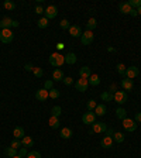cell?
<instances>
[{
    "label": "cell",
    "instance_id": "obj_18",
    "mask_svg": "<svg viewBox=\"0 0 141 158\" xmlns=\"http://www.w3.org/2000/svg\"><path fill=\"white\" fill-rule=\"evenodd\" d=\"M90 75H92V71H90L89 66H82L79 69V76L83 79H89Z\"/></svg>",
    "mask_w": 141,
    "mask_h": 158
},
{
    "label": "cell",
    "instance_id": "obj_21",
    "mask_svg": "<svg viewBox=\"0 0 141 158\" xmlns=\"http://www.w3.org/2000/svg\"><path fill=\"white\" fill-rule=\"evenodd\" d=\"M118 10H120V13L122 14H130L133 9L130 7L128 2H126V3H120V5H118Z\"/></svg>",
    "mask_w": 141,
    "mask_h": 158
},
{
    "label": "cell",
    "instance_id": "obj_49",
    "mask_svg": "<svg viewBox=\"0 0 141 158\" xmlns=\"http://www.w3.org/2000/svg\"><path fill=\"white\" fill-rule=\"evenodd\" d=\"M114 89H117V86H116V85H112V86H110V90H109V92H110V93H112V92L116 93V90H114Z\"/></svg>",
    "mask_w": 141,
    "mask_h": 158
},
{
    "label": "cell",
    "instance_id": "obj_36",
    "mask_svg": "<svg viewBox=\"0 0 141 158\" xmlns=\"http://www.w3.org/2000/svg\"><path fill=\"white\" fill-rule=\"evenodd\" d=\"M59 96H61V92H59L58 89H54V88H52L51 90H50V98H51V99H58Z\"/></svg>",
    "mask_w": 141,
    "mask_h": 158
},
{
    "label": "cell",
    "instance_id": "obj_7",
    "mask_svg": "<svg viewBox=\"0 0 141 158\" xmlns=\"http://www.w3.org/2000/svg\"><path fill=\"white\" fill-rule=\"evenodd\" d=\"M113 100H116V103H118V105H124L127 102V92L117 90V92L113 95Z\"/></svg>",
    "mask_w": 141,
    "mask_h": 158
},
{
    "label": "cell",
    "instance_id": "obj_28",
    "mask_svg": "<svg viewBox=\"0 0 141 158\" xmlns=\"http://www.w3.org/2000/svg\"><path fill=\"white\" fill-rule=\"evenodd\" d=\"M96 26H98V21H96V19H89V21L86 23V30H88V31H92V30H94V28H96Z\"/></svg>",
    "mask_w": 141,
    "mask_h": 158
},
{
    "label": "cell",
    "instance_id": "obj_9",
    "mask_svg": "<svg viewBox=\"0 0 141 158\" xmlns=\"http://www.w3.org/2000/svg\"><path fill=\"white\" fill-rule=\"evenodd\" d=\"M35 98H37L38 102H45L48 98H50V90L47 89H38L37 92H35Z\"/></svg>",
    "mask_w": 141,
    "mask_h": 158
},
{
    "label": "cell",
    "instance_id": "obj_42",
    "mask_svg": "<svg viewBox=\"0 0 141 158\" xmlns=\"http://www.w3.org/2000/svg\"><path fill=\"white\" fill-rule=\"evenodd\" d=\"M27 154H28L27 148H26V147H21V148L19 150V154H17V155H20L21 158H24V157H27Z\"/></svg>",
    "mask_w": 141,
    "mask_h": 158
},
{
    "label": "cell",
    "instance_id": "obj_25",
    "mask_svg": "<svg viewBox=\"0 0 141 158\" xmlns=\"http://www.w3.org/2000/svg\"><path fill=\"white\" fill-rule=\"evenodd\" d=\"M88 81H89V85H92V86H98V85L100 84V78H99V75H96V74L90 75V78L88 79Z\"/></svg>",
    "mask_w": 141,
    "mask_h": 158
},
{
    "label": "cell",
    "instance_id": "obj_44",
    "mask_svg": "<svg viewBox=\"0 0 141 158\" xmlns=\"http://www.w3.org/2000/svg\"><path fill=\"white\" fill-rule=\"evenodd\" d=\"M62 82H64V85H66V86H70V85L74 84V79L70 78V76H68V78H64Z\"/></svg>",
    "mask_w": 141,
    "mask_h": 158
},
{
    "label": "cell",
    "instance_id": "obj_43",
    "mask_svg": "<svg viewBox=\"0 0 141 158\" xmlns=\"http://www.w3.org/2000/svg\"><path fill=\"white\" fill-rule=\"evenodd\" d=\"M52 85H54V81H45V84H44V89H47V90H51V89H52Z\"/></svg>",
    "mask_w": 141,
    "mask_h": 158
},
{
    "label": "cell",
    "instance_id": "obj_35",
    "mask_svg": "<svg viewBox=\"0 0 141 158\" xmlns=\"http://www.w3.org/2000/svg\"><path fill=\"white\" fill-rule=\"evenodd\" d=\"M116 68H117V72L120 75H122V76H126V65H124V64H122V62H120V64H117V65H116Z\"/></svg>",
    "mask_w": 141,
    "mask_h": 158
},
{
    "label": "cell",
    "instance_id": "obj_54",
    "mask_svg": "<svg viewBox=\"0 0 141 158\" xmlns=\"http://www.w3.org/2000/svg\"><path fill=\"white\" fill-rule=\"evenodd\" d=\"M0 31H2V30H0Z\"/></svg>",
    "mask_w": 141,
    "mask_h": 158
},
{
    "label": "cell",
    "instance_id": "obj_22",
    "mask_svg": "<svg viewBox=\"0 0 141 158\" xmlns=\"http://www.w3.org/2000/svg\"><path fill=\"white\" fill-rule=\"evenodd\" d=\"M59 135H61L64 140H69L72 135H74V133H72V130H70L69 127H64V129H61V133H59Z\"/></svg>",
    "mask_w": 141,
    "mask_h": 158
},
{
    "label": "cell",
    "instance_id": "obj_40",
    "mask_svg": "<svg viewBox=\"0 0 141 158\" xmlns=\"http://www.w3.org/2000/svg\"><path fill=\"white\" fill-rule=\"evenodd\" d=\"M59 27H61L62 30H69L70 24H69V21H68L66 19H64V20H61V23H59Z\"/></svg>",
    "mask_w": 141,
    "mask_h": 158
},
{
    "label": "cell",
    "instance_id": "obj_31",
    "mask_svg": "<svg viewBox=\"0 0 141 158\" xmlns=\"http://www.w3.org/2000/svg\"><path fill=\"white\" fill-rule=\"evenodd\" d=\"M48 24H50V23H48V19H47V17H41V19L37 21V26H38L40 28H47Z\"/></svg>",
    "mask_w": 141,
    "mask_h": 158
},
{
    "label": "cell",
    "instance_id": "obj_46",
    "mask_svg": "<svg viewBox=\"0 0 141 158\" xmlns=\"http://www.w3.org/2000/svg\"><path fill=\"white\" fill-rule=\"evenodd\" d=\"M134 121H136V123H141V112L136 113V116H134Z\"/></svg>",
    "mask_w": 141,
    "mask_h": 158
},
{
    "label": "cell",
    "instance_id": "obj_34",
    "mask_svg": "<svg viewBox=\"0 0 141 158\" xmlns=\"http://www.w3.org/2000/svg\"><path fill=\"white\" fill-rule=\"evenodd\" d=\"M61 113H62L61 106H54V107H52V110H51V116L59 117V116H61Z\"/></svg>",
    "mask_w": 141,
    "mask_h": 158
},
{
    "label": "cell",
    "instance_id": "obj_3",
    "mask_svg": "<svg viewBox=\"0 0 141 158\" xmlns=\"http://www.w3.org/2000/svg\"><path fill=\"white\" fill-rule=\"evenodd\" d=\"M93 38H94V34L93 31H85L82 33V37H80V41H82V45H90L93 42Z\"/></svg>",
    "mask_w": 141,
    "mask_h": 158
},
{
    "label": "cell",
    "instance_id": "obj_1",
    "mask_svg": "<svg viewBox=\"0 0 141 158\" xmlns=\"http://www.w3.org/2000/svg\"><path fill=\"white\" fill-rule=\"evenodd\" d=\"M50 64L55 68H61L64 64H65V56L59 54V52H54L50 55Z\"/></svg>",
    "mask_w": 141,
    "mask_h": 158
},
{
    "label": "cell",
    "instance_id": "obj_27",
    "mask_svg": "<svg viewBox=\"0 0 141 158\" xmlns=\"http://www.w3.org/2000/svg\"><path fill=\"white\" fill-rule=\"evenodd\" d=\"M116 116H117L120 120H124V119L127 117L126 109H123V107H118V109H116Z\"/></svg>",
    "mask_w": 141,
    "mask_h": 158
},
{
    "label": "cell",
    "instance_id": "obj_33",
    "mask_svg": "<svg viewBox=\"0 0 141 158\" xmlns=\"http://www.w3.org/2000/svg\"><path fill=\"white\" fill-rule=\"evenodd\" d=\"M3 7H4L6 10H14L16 9V5H14V2H11V0H6L4 3H3Z\"/></svg>",
    "mask_w": 141,
    "mask_h": 158
},
{
    "label": "cell",
    "instance_id": "obj_39",
    "mask_svg": "<svg viewBox=\"0 0 141 158\" xmlns=\"http://www.w3.org/2000/svg\"><path fill=\"white\" fill-rule=\"evenodd\" d=\"M128 5H130V7H131V9H136L137 10L141 6V0H130V2H128Z\"/></svg>",
    "mask_w": 141,
    "mask_h": 158
},
{
    "label": "cell",
    "instance_id": "obj_16",
    "mask_svg": "<svg viewBox=\"0 0 141 158\" xmlns=\"http://www.w3.org/2000/svg\"><path fill=\"white\" fill-rule=\"evenodd\" d=\"M13 135H14V138L21 140V138L24 137V135H26V131H24V129L21 127V126H17V127H14Z\"/></svg>",
    "mask_w": 141,
    "mask_h": 158
},
{
    "label": "cell",
    "instance_id": "obj_14",
    "mask_svg": "<svg viewBox=\"0 0 141 158\" xmlns=\"http://www.w3.org/2000/svg\"><path fill=\"white\" fill-rule=\"evenodd\" d=\"M69 34L72 35V37H82V28L79 27V26H76V24H74V26H70L69 27Z\"/></svg>",
    "mask_w": 141,
    "mask_h": 158
},
{
    "label": "cell",
    "instance_id": "obj_20",
    "mask_svg": "<svg viewBox=\"0 0 141 158\" xmlns=\"http://www.w3.org/2000/svg\"><path fill=\"white\" fill-rule=\"evenodd\" d=\"M21 144H23V147H34V140L31 135H24L23 138H21Z\"/></svg>",
    "mask_w": 141,
    "mask_h": 158
},
{
    "label": "cell",
    "instance_id": "obj_13",
    "mask_svg": "<svg viewBox=\"0 0 141 158\" xmlns=\"http://www.w3.org/2000/svg\"><path fill=\"white\" fill-rule=\"evenodd\" d=\"M113 144H114V141H113V138L110 135H104L103 138H102V141H100V145L103 148H112Z\"/></svg>",
    "mask_w": 141,
    "mask_h": 158
},
{
    "label": "cell",
    "instance_id": "obj_12",
    "mask_svg": "<svg viewBox=\"0 0 141 158\" xmlns=\"http://www.w3.org/2000/svg\"><path fill=\"white\" fill-rule=\"evenodd\" d=\"M13 23H14L13 19H10V17H3V19L0 20V28H2V30H6V28L13 27Z\"/></svg>",
    "mask_w": 141,
    "mask_h": 158
},
{
    "label": "cell",
    "instance_id": "obj_45",
    "mask_svg": "<svg viewBox=\"0 0 141 158\" xmlns=\"http://www.w3.org/2000/svg\"><path fill=\"white\" fill-rule=\"evenodd\" d=\"M24 69L27 71V72H33L34 65H33V64H26V65H24Z\"/></svg>",
    "mask_w": 141,
    "mask_h": 158
},
{
    "label": "cell",
    "instance_id": "obj_48",
    "mask_svg": "<svg viewBox=\"0 0 141 158\" xmlns=\"http://www.w3.org/2000/svg\"><path fill=\"white\" fill-rule=\"evenodd\" d=\"M130 16H133V17H136V16H138V13H137V10H136V9H133V10H131V13H130Z\"/></svg>",
    "mask_w": 141,
    "mask_h": 158
},
{
    "label": "cell",
    "instance_id": "obj_15",
    "mask_svg": "<svg viewBox=\"0 0 141 158\" xmlns=\"http://www.w3.org/2000/svg\"><path fill=\"white\" fill-rule=\"evenodd\" d=\"M122 88L124 89V90H127V92L133 90V88H134V82H133V79L124 78V79L122 81Z\"/></svg>",
    "mask_w": 141,
    "mask_h": 158
},
{
    "label": "cell",
    "instance_id": "obj_5",
    "mask_svg": "<svg viewBox=\"0 0 141 158\" xmlns=\"http://www.w3.org/2000/svg\"><path fill=\"white\" fill-rule=\"evenodd\" d=\"M88 86H89V81H88V79L80 78L75 82V89L78 92H82V93L86 92V90H88Z\"/></svg>",
    "mask_w": 141,
    "mask_h": 158
},
{
    "label": "cell",
    "instance_id": "obj_50",
    "mask_svg": "<svg viewBox=\"0 0 141 158\" xmlns=\"http://www.w3.org/2000/svg\"><path fill=\"white\" fill-rule=\"evenodd\" d=\"M56 48H58V50H62V48H64V44H62V42H58V44H56Z\"/></svg>",
    "mask_w": 141,
    "mask_h": 158
},
{
    "label": "cell",
    "instance_id": "obj_2",
    "mask_svg": "<svg viewBox=\"0 0 141 158\" xmlns=\"http://www.w3.org/2000/svg\"><path fill=\"white\" fill-rule=\"evenodd\" d=\"M13 40H14V34L10 28H6V30L0 31V41L3 42V44H10Z\"/></svg>",
    "mask_w": 141,
    "mask_h": 158
},
{
    "label": "cell",
    "instance_id": "obj_29",
    "mask_svg": "<svg viewBox=\"0 0 141 158\" xmlns=\"http://www.w3.org/2000/svg\"><path fill=\"white\" fill-rule=\"evenodd\" d=\"M4 154L6 155H7V157L9 158H13V157H16V155H17V150L16 148H13V147H7V148L4 150Z\"/></svg>",
    "mask_w": 141,
    "mask_h": 158
},
{
    "label": "cell",
    "instance_id": "obj_6",
    "mask_svg": "<svg viewBox=\"0 0 141 158\" xmlns=\"http://www.w3.org/2000/svg\"><path fill=\"white\" fill-rule=\"evenodd\" d=\"M123 127H124V130H126V131H130V133H133V131L137 130V123L134 120H131V119L126 117V119L123 120Z\"/></svg>",
    "mask_w": 141,
    "mask_h": 158
},
{
    "label": "cell",
    "instance_id": "obj_23",
    "mask_svg": "<svg viewBox=\"0 0 141 158\" xmlns=\"http://www.w3.org/2000/svg\"><path fill=\"white\" fill-rule=\"evenodd\" d=\"M65 56V64H68V65H74L76 62V55L74 54V52H68Z\"/></svg>",
    "mask_w": 141,
    "mask_h": 158
},
{
    "label": "cell",
    "instance_id": "obj_10",
    "mask_svg": "<svg viewBox=\"0 0 141 158\" xmlns=\"http://www.w3.org/2000/svg\"><path fill=\"white\" fill-rule=\"evenodd\" d=\"M138 74H140V69L137 68V66H128L126 69V76L124 78H128V79H134L138 76Z\"/></svg>",
    "mask_w": 141,
    "mask_h": 158
},
{
    "label": "cell",
    "instance_id": "obj_17",
    "mask_svg": "<svg viewBox=\"0 0 141 158\" xmlns=\"http://www.w3.org/2000/svg\"><path fill=\"white\" fill-rule=\"evenodd\" d=\"M64 72H62L59 68H56L54 72H52V79H54V82H62L64 81Z\"/></svg>",
    "mask_w": 141,
    "mask_h": 158
},
{
    "label": "cell",
    "instance_id": "obj_32",
    "mask_svg": "<svg viewBox=\"0 0 141 158\" xmlns=\"http://www.w3.org/2000/svg\"><path fill=\"white\" fill-rule=\"evenodd\" d=\"M100 99L103 100V102H112L113 100V95L110 92H103L100 95Z\"/></svg>",
    "mask_w": 141,
    "mask_h": 158
},
{
    "label": "cell",
    "instance_id": "obj_4",
    "mask_svg": "<svg viewBox=\"0 0 141 158\" xmlns=\"http://www.w3.org/2000/svg\"><path fill=\"white\" fill-rule=\"evenodd\" d=\"M106 130H107V126L103 121H94L92 124V131L96 134H103V133H106Z\"/></svg>",
    "mask_w": 141,
    "mask_h": 158
},
{
    "label": "cell",
    "instance_id": "obj_24",
    "mask_svg": "<svg viewBox=\"0 0 141 158\" xmlns=\"http://www.w3.org/2000/svg\"><path fill=\"white\" fill-rule=\"evenodd\" d=\"M106 112H107V109H106V106H104V103H102V105H98V106H96V109H94V114H96V116H104V114H106Z\"/></svg>",
    "mask_w": 141,
    "mask_h": 158
},
{
    "label": "cell",
    "instance_id": "obj_30",
    "mask_svg": "<svg viewBox=\"0 0 141 158\" xmlns=\"http://www.w3.org/2000/svg\"><path fill=\"white\" fill-rule=\"evenodd\" d=\"M96 106H98V103H96V100H94V99H90V100H88V103H86L88 112H93L94 109H96Z\"/></svg>",
    "mask_w": 141,
    "mask_h": 158
},
{
    "label": "cell",
    "instance_id": "obj_19",
    "mask_svg": "<svg viewBox=\"0 0 141 158\" xmlns=\"http://www.w3.org/2000/svg\"><path fill=\"white\" fill-rule=\"evenodd\" d=\"M48 124H50V127L54 129V130H55V129H59V124H61V123H59V117L51 116L48 119Z\"/></svg>",
    "mask_w": 141,
    "mask_h": 158
},
{
    "label": "cell",
    "instance_id": "obj_53",
    "mask_svg": "<svg viewBox=\"0 0 141 158\" xmlns=\"http://www.w3.org/2000/svg\"><path fill=\"white\" fill-rule=\"evenodd\" d=\"M13 158H21V157H20V155H16V157H13Z\"/></svg>",
    "mask_w": 141,
    "mask_h": 158
},
{
    "label": "cell",
    "instance_id": "obj_8",
    "mask_svg": "<svg viewBox=\"0 0 141 158\" xmlns=\"http://www.w3.org/2000/svg\"><path fill=\"white\" fill-rule=\"evenodd\" d=\"M44 13H45V17H47L48 20L55 19V17H56V14H58V7H56V6H54V5L48 6L47 9L44 10Z\"/></svg>",
    "mask_w": 141,
    "mask_h": 158
},
{
    "label": "cell",
    "instance_id": "obj_11",
    "mask_svg": "<svg viewBox=\"0 0 141 158\" xmlns=\"http://www.w3.org/2000/svg\"><path fill=\"white\" fill-rule=\"evenodd\" d=\"M82 121H83L85 124H93L94 121H96V114H94V112L85 113L83 116H82Z\"/></svg>",
    "mask_w": 141,
    "mask_h": 158
},
{
    "label": "cell",
    "instance_id": "obj_51",
    "mask_svg": "<svg viewBox=\"0 0 141 158\" xmlns=\"http://www.w3.org/2000/svg\"><path fill=\"white\" fill-rule=\"evenodd\" d=\"M113 133H114L113 130H106V134H107V135H110V137L113 135Z\"/></svg>",
    "mask_w": 141,
    "mask_h": 158
},
{
    "label": "cell",
    "instance_id": "obj_47",
    "mask_svg": "<svg viewBox=\"0 0 141 158\" xmlns=\"http://www.w3.org/2000/svg\"><path fill=\"white\" fill-rule=\"evenodd\" d=\"M44 10H45V9H42L40 5L35 6V13H37V14H42V13H44Z\"/></svg>",
    "mask_w": 141,
    "mask_h": 158
},
{
    "label": "cell",
    "instance_id": "obj_38",
    "mask_svg": "<svg viewBox=\"0 0 141 158\" xmlns=\"http://www.w3.org/2000/svg\"><path fill=\"white\" fill-rule=\"evenodd\" d=\"M33 74L37 76V78H41L42 75H44V71H42V68H40V66H34L33 69Z\"/></svg>",
    "mask_w": 141,
    "mask_h": 158
},
{
    "label": "cell",
    "instance_id": "obj_52",
    "mask_svg": "<svg viewBox=\"0 0 141 158\" xmlns=\"http://www.w3.org/2000/svg\"><path fill=\"white\" fill-rule=\"evenodd\" d=\"M137 13H138V16H141V6L138 7V9H137Z\"/></svg>",
    "mask_w": 141,
    "mask_h": 158
},
{
    "label": "cell",
    "instance_id": "obj_41",
    "mask_svg": "<svg viewBox=\"0 0 141 158\" xmlns=\"http://www.w3.org/2000/svg\"><path fill=\"white\" fill-rule=\"evenodd\" d=\"M27 158H41V154L38 151H30L27 154Z\"/></svg>",
    "mask_w": 141,
    "mask_h": 158
},
{
    "label": "cell",
    "instance_id": "obj_26",
    "mask_svg": "<svg viewBox=\"0 0 141 158\" xmlns=\"http://www.w3.org/2000/svg\"><path fill=\"white\" fill-rule=\"evenodd\" d=\"M112 138H113V141H116V143H123V141H124V134L120 133V131H116V133H113Z\"/></svg>",
    "mask_w": 141,
    "mask_h": 158
},
{
    "label": "cell",
    "instance_id": "obj_37",
    "mask_svg": "<svg viewBox=\"0 0 141 158\" xmlns=\"http://www.w3.org/2000/svg\"><path fill=\"white\" fill-rule=\"evenodd\" d=\"M21 140H17V138H14L13 141H11V144H10V147H13V148H16V150H20L21 148Z\"/></svg>",
    "mask_w": 141,
    "mask_h": 158
}]
</instances>
